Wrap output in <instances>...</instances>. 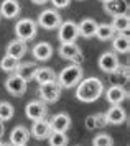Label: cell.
<instances>
[{"label": "cell", "instance_id": "obj_1", "mask_svg": "<svg viewBox=\"0 0 130 146\" xmlns=\"http://www.w3.org/2000/svg\"><path fill=\"white\" fill-rule=\"evenodd\" d=\"M104 92V84L99 77H87L82 79L76 86V99L86 104H91L102 95Z\"/></svg>", "mask_w": 130, "mask_h": 146}, {"label": "cell", "instance_id": "obj_2", "mask_svg": "<svg viewBox=\"0 0 130 146\" xmlns=\"http://www.w3.org/2000/svg\"><path fill=\"white\" fill-rule=\"evenodd\" d=\"M82 76H84L82 67L79 64H71L59 72L56 82L59 84L61 89H71V87H76L82 80Z\"/></svg>", "mask_w": 130, "mask_h": 146}, {"label": "cell", "instance_id": "obj_3", "mask_svg": "<svg viewBox=\"0 0 130 146\" xmlns=\"http://www.w3.org/2000/svg\"><path fill=\"white\" fill-rule=\"evenodd\" d=\"M36 30H38V25L36 21H33L31 18H21V20L17 21L15 25V35H17V40L21 41H30L36 36Z\"/></svg>", "mask_w": 130, "mask_h": 146}, {"label": "cell", "instance_id": "obj_4", "mask_svg": "<svg viewBox=\"0 0 130 146\" xmlns=\"http://www.w3.org/2000/svg\"><path fill=\"white\" fill-rule=\"evenodd\" d=\"M41 28L45 30H56V28L61 25V15L58 13L56 8H48V10H43L41 13L38 15V23Z\"/></svg>", "mask_w": 130, "mask_h": 146}, {"label": "cell", "instance_id": "obj_5", "mask_svg": "<svg viewBox=\"0 0 130 146\" xmlns=\"http://www.w3.org/2000/svg\"><path fill=\"white\" fill-rule=\"evenodd\" d=\"M79 36L78 31V23L72 20L61 21L58 27V40L61 43H76V38Z\"/></svg>", "mask_w": 130, "mask_h": 146}, {"label": "cell", "instance_id": "obj_6", "mask_svg": "<svg viewBox=\"0 0 130 146\" xmlns=\"http://www.w3.org/2000/svg\"><path fill=\"white\" fill-rule=\"evenodd\" d=\"M58 54L63 58V59L72 61V64H79L82 62V51L81 48L76 44V43H61V46L58 49Z\"/></svg>", "mask_w": 130, "mask_h": 146}, {"label": "cell", "instance_id": "obj_7", "mask_svg": "<svg viewBox=\"0 0 130 146\" xmlns=\"http://www.w3.org/2000/svg\"><path fill=\"white\" fill-rule=\"evenodd\" d=\"M38 94H40V97H41V102H45V104H53V102H58L59 97H61V87H59V84L54 80V82H50V84L40 86Z\"/></svg>", "mask_w": 130, "mask_h": 146}, {"label": "cell", "instance_id": "obj_8", "mask_svg": "<svg viewBox=\"0 0 130 146\" xmlns=\"http://www.w3.org/2000/svg\"><path fill=\"white\" fill-rule=\"evenodd\" d=\"M5 89H7V92L10 95H13V97H21L26 92V80H23L20 76H17L13 72L7 77Z\"/></svg>", "mask_w": 130, "mask_h": 146}, {"label": "cell", "instance_id": "obj_9", "mask_svg": "<svg viewBox=\"0 0 130 146\" xmlns=\"http://www.w3.org/2000/svg\"><path fill=\"white\" fill-rule=\"evenodd\" d=\"M97 66L101 67V71H104L107 74H114L119 69L120 62H119L117 54L114 51H105V53L101 54V58L97 61Z\"/></svg>", "mask_w": 130, "mask_h": 146}, {"label": "cell", "instance_id": "obj_10", "mask_svg": "<svg viewBox=\"0 0 130 146\" xmlns=\"http://www.w3.org/2000/svg\"><path fill=\"white\" fill-rule=\"evenodd\" d=\"M48 113V107H46L45 102L41 100H33V102H28L25 107V115L30 120H43Z\"/></svg>", "mask_w": 130, "mask_h": 146}, {"label": "cell", "instance_id": "obj_11", "mask_svg": "<svg viewBox=\"0 0 130 146\" xmlns=\"http://www.w3.org/2000/svg\"><path fill=\"white\" fill-rule=\"evenodd\" d=\"M105 13L112 15V17H119V15H127L129 13V2L127 0H109L104 3Z\"/></svg>", "mask_w": 130, "mask_h": 146}, {"label": "cell", "instance_id": "obj_12", "mask_svg": "<svg viewBox=\"0 0 130 146\" xmlns=\"http://www.w3.org/2000/svg\"><path fill=\"white\" fill-rule=\"evenodd\" d=\"M105 99L111 105H122V102L127 99V90L122 86H111L105 90Z\"/></svg>", "mask_w": 130, "mask_h": 146}, {"label": "cell", "instance_id": "obj_13", "mask_svg": "<svg viewBox=\"0 0 130 146\" xmlns=\"http://www.w3.org/2000/svg\"><path fill=\"white\" fill-rule=\"evenodd\" d=\"M50 125H51V130L53 131H61V133H66L71 126V117L68 113L61 112V113H56L51 120H50Z\"/></svg>", "mask_w": 130, "mask_h": 146}, {"label": "cell", "instance_id": "obj_14", "mask_svg": "<svg viewBox=\"0 0 130 146\" xmlns=\"http://www.w3.org/2000/svg\"><path fill=\"white\" fill-rule=\"evenodd\" d=\"M51 125L48 120H35L33 121V126H31V135L33 138L36 139H46L50 135H51Z\"/></svg>", "mask_w": 130, "mask_h": 146}, {"label": "cell", "instance_id": "obj_15", "mask_svg": "<svg viewBox=\"0 0 130 146\" xmlns=\"http://www.w3.org/2000/svg\"><path fill=\"white\" fill-rule=\"evenodd\" d=\"M104 115H105L107 123H111V125H120V123H124L127 120V112L124 110V107L120 105H112Z\"/></svg>", "mask_w": 130, "mask_h": 146}, {"label": "cell", "instance_id": "obj_16", "mask_svg": "<svg viewBox=\"0 0 130 146\" xmlns=\"http://www.w3.org/2000/svg\"><path fill=\"white\" fill-rule=\"evenodd\" d=\"M30 138V130L25 128L23 125L15 126L10 133V145L12 146H23L26 145V141Z\"/></svg>", "mask_w": 130, "mask_h": 146}, {"label": "cell", "instance_id": "obj_17", "mask_svg": "<svg viewBox=\"0 0 130 146\" xmlns=\"http://www.w3.org/2000/svg\"><path fill=\"white\" fill-rule=\"evenodd\" d=\"M20 13V3L17 0H3L0 3V17H5V18H15Z\"/></svg>", "mask_w": 130, "mask_h": 146}, {"label": "cell", "instance_id": "obj_18", "mask_svg": "<svg viewBox=\"0 0 130 146\" xmlns=\"http://www.w3.org/2000/svg\"><path fill=\"white\" fill-rule=\"evenodd\" d=\"M31 54L35 56L36 61H48L53 56V46L50 43H46V41H41V43L33 46Z\"/></svg>", "mask_w": 130, "mask_h": 146}, {"label": "cell", "instance_id": "obj_19", "mask_svg": "<svg viewBox=\"0 0 130 146\" xmlns=\"http://www.w3.org/2000/svg\"><path fill=\"white\" fill-rule=\"evenodd\" d=\"M97 21L92 20V18H82V20L78 23V31L79 36L82 38H92L96 35V28H97Z\"/></svg>", "mask_w": 130, "mask_h": 146}, {"label": "cell", "instance_id": "obj_20", "mask_svg": "<svg viewBox=\"0 0 130 146\" xmlns=\"http://www.w3.org/2000/svg\"><path fill=\"white\" fill-rule=\"evenodd\" d=\"M112 46L114 51L120 54H127L130 51V38L127 33H117L112 38Z\"/></svg>", "mask_w": 130, "mask_h": 146}, {"label": "cell", "instance_id": "obj_21", "mask_svg": "<svg viewBox=\"0 0 130 146\" xmlns=\"http://www.w3.org/2000/svg\"><path fill=\"white\" fill-rule=\"evenodd\" d=\"M26 43L21 40H13L8 43V46H7V51L5 54L7 56H12V58H17V59H21L26 53Z\"/></svg>", "mask_w": 130, "mask_h": 146}, {"label": "cell", "instance_id": "obj_22", "mask_svg": "<svg viewBox=\"0 0 130 146\" xmlns=\"http://www.w3.org/2000/svg\"><path fill=\"white\" fill-rule=\"evenodd\" d=\"M36 69H38V64L36 62H30V61H26V62H20V66L17 67V71L15 74L20 76L23 80H31L35 77V72H36Z\"/></svg>", "mask_w": 130, "mask_h": 146}, {"label": "cell", "instance_id": "obj_23", "mask_svg": "<svg viewBox=\"0 0 130 146\" xmlns=\"http://www.w3.org/2000/svg\"><path fill=\"white\" fill-rule=\"evenodd\" d=\"M33 79L36 80L40 86L50 84V82H54V80H56V72L53 71L51 67H38Z\"/></svg>", "mask_w": 130, "mask_h": 146}, {"label": "cell", "instance_id": "obj_24", "mask_svg": "<svg viewBox=\"0 0 130 146\" xmlns=\"http://www.w3.org/2000/svg\"><path fill=\"white\" fill-rule=\"evenodd\" d=\"M111 27L114 28L115 33H127L130 28V17L129 15H119V17H114Z\"/></svg>", "mask_w": 130, "mask_h": 146}, {"label": "cell", "instance_id": "obj_25", "mask_svg": "<svg viewBox=\"0 0 130 146\" xmlns=\"http://www.w3.org/2000/svg\"><path fill=\"white\" fill-rule=\"evenodd\" d=\"M94 36L101 41H109L115 36V31L111 27V23H99L97 28H96V35Z\"/></svg>", "mask_w": 130, "mask_h": 146}, {"label": "cell", "instance_id": "obj_26", "mask_svg": "<svg viewBox=\"0 0 130 146\" xmlns=\"http://www.w3.org/2000/svg\"><path fill=\"white\" fill-rule=\"evenodd\" d=\"M18 66H20V59H17V58H12V56H7V54L2 58V61H0V67H2V71L10 72V74L15 72Z\"/></svg>", "mask_w": 130, "mask_h": 146}, {"label": "cell", "instance_id": "obj_27", "mask_svg": "<svg viewBox=\"0 0 130 146\" xmlns=\"http://www.w3.org/2000/svg\"><path fill=\"white\" fill-rule=\"evenodd\" d=\"M50 146H66L68 145V135L61 131H51V135L48 136Z\"/></svg>", "mask_w": 130, "mask_h": 146}, {"label": "cell", "instance_id": "obj_28", "mask_svg": "<svg viewBox=\"0 0 130 146\" xmlns=\"http://www.w3.org/2000/svg\"><path fill=\"white\" fill-rule=\"evenodd\" d=\"M15 113V108L10 102H0V120L2 121H7L10 120Z\"/></svg>", "mask_w": 130, "mask_h": 146}, {"label": "cell", "instance_id": "obj_29", "mask_svg": "<svg viewBox=\"0 0 130 146\" xmlns=\"http://www.w3.org/2000/svg\"><path fill=\"white\" fill-rule=\"evenodd\" d=\"M92 145L94 146H114V139L107 133H99L97 136L92 139Z\"/></svg>", "mask_w": 130, "mask_h": 146}, {"label": "cell", "instance_id": "obj_30", "mask_svg": "<svg viewBox=\"0 0 130 146\" xmlns=\"http://www.w3.org/2000/svg\"><path fill=\"white\" fill-rule=\"evenodd\" d=\"M94 120H96V128H104V126L109 125L107 120H105L104 113H96V115H94Z\"/></svg>", "mask_w": 130, "mask_h": 146}, {"label": "cell", "instance_id": "obj_31", "mask_svg": "<svg viewBox=\"0 0 130 146\" xmlns=\"http://www.w3.org/2000/svg\"><path fill=\"white\" fill-rule=\"evenodd\" d=\"M50 2L54 5V8H66L71 0H50Z\"/></svg>", "mask_w": 130, "mask_h": 146}, {"label": "cell", "instance_id": "obj_32", "mask_svg": "<svg viewBox=\"0 0 130 146\" xmlns=\"http://www.w3.org/2000/svg\"><path fill=\"white\" fill-rule=\"evenodd\" d=\"M84 125L87 130H96V120H94V115H89L87 118H86Z\"/></svg>", "mask_w": 130, "mask_h": 146}, {"label": "cell", "instance_id": "obj_33", "mask_svg": "<svg viewBox=\"0 0 130 146\" xmlns=\"http://www.w3.org/2000/svg\"><path fill=\"white\" fill-rule=\"evenodd\" d=\"M3 133H5V125H3V121L0 120V138L3 136Z\"/></svg>", "mask_w": 130, "mask_h": 146}, {"label": "cell", "instance_id": "obj_34", "mask_svg": "<svg viewBox=\"0 0 130 146\" xmlns=\"http://www.w3.org/2000/svg\"><path fill=\"white\" fill-rule=\"evenodd\" d=\"M31 2L35 3V5H45L48 0H31Z\"/></svg>", "mask_w": 130, "mask_h": 146}, {"label": "cell", "instance_id": "obj_35", "mask_svg": "<svg viewBox=\"0 0 130 146\" xmlns=\"http://www.w3.org/2000/svg\"><path fill=\"white\" fill-rule=\"evenodd\" d=\"M0 146H12V145H10V143H2Z\"/></svg>", "mask_w": 130, "mask_h": 146}, {"label": "cell", "instance_id": "obj_36", "mask_svg": "<svg viewBox=\"0 0 130 146\" xmlns=\"http://www.w3.org/2000/svg\"><path fill=\"white\" fill-rule=\"evenodd\" d=\"M99 2H102V3H105V2H109V0H99Z\"/></svg>", "mask_w": 130, "mask_h": 146}, {"label": "cell", "instance_id": "obj_37", "mask_svg": "<svg viewBox=\"0 0 130 146\" xmlns=\"http://www.w3.org/2000/svg\"><path fill=\"white\" fill-rule=\"evenodd\" d=\"M0 145H2V138H0Z\"/></svg>", "mask_w": 130, "mask_h": 146}, {"label": "cell", "instance_id": "obj_38", "mask_svg": "<svg viewBox=\"0 0 130 146\" xmlns=\"http://www.w3.org/2000/svg\"><path fill=\"white\" fill-rule=\"evenodd\" d=\"M23 146H26V145H23Z\"/></svg>", "mask_w": 130, "mask_h": 146}]
</instances>
